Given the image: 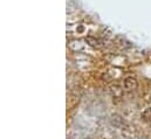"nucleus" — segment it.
<instances>
[{"label":"nucleus","mask_w":151,"mask_h":139,"mask_svg":"<svg viewBox=\"0 0 151 139\" xmlns=\"http://www.w3.org/2000/svg\"><path fill=\"white\" fill-rule=\"evenodd\" d=\"M109 122H110V124L115 126V128H118V129H123L124 126H125V120L121 117V116H118V115H113L110 118H109Z\"/></svg>","instance_id":"1"},{"label":"nucleus","mask_w":151,"mask_h":139,"mask_svg":"<svg viewBox=\"0 0 151 139\" xmlns=\"http://www.w3.org/2000/svg\"><path fill=\"white\" fill-rule=\"evenodd\" d=\"M137 85H138L137 80L134 78V77H127V78L124 80V82H123V87H124V89L128 90V91L135 90V89L137 88Z\"/></svg>","instance_id":"2"},{"label":"nucleus","mask_w":151,"mask_h":139,"mask_svg":"<svg viewBox=\"0 0 151 139\" xmlns=\"http://www.w3.org/2000/svg\"><path fill=\"white\" fill-rule=\"evenodd\" d=\"M86 42L89 44V46H91V47H94V48H101L102 46H103V43H102V41H100L99 39H95V37H91V36H89V37H87L86 39Z\"/></svg>","instance_id":"3"},{"label":"nucleus","mask_w":151,"mask_h":139,"mask_svg":"<svg viewBox=\"0 0 151 139\" xmlns=\"http://www.w3.org/2000/svg\"><path fill=\"white\" fill-rule=\"evenodd\" d=\"M74 42L76 43V41H74ZM74 42L72 41V42L69 43V47H70L73 50H76V48H74V46H73V44H74ZM82 49H83V44H82L80 41H77V50H82Z\"/></svg>","instance_id":"4"},{"label":"nucleus","mask_w":151,"mask_h":139,"mask_svg":"<svg viewBox=\"0 0 151 139\" xmlns=\"http://www.w3.org/2000/svg\"><path fill=\"white\" fill-rule=\"evenodd\" d=\"M111 90H113L114 92H117L118 95L122 94V90H121V88L118 85H111Z\"/></svg>","instance_id":"5"}]
</instances>
